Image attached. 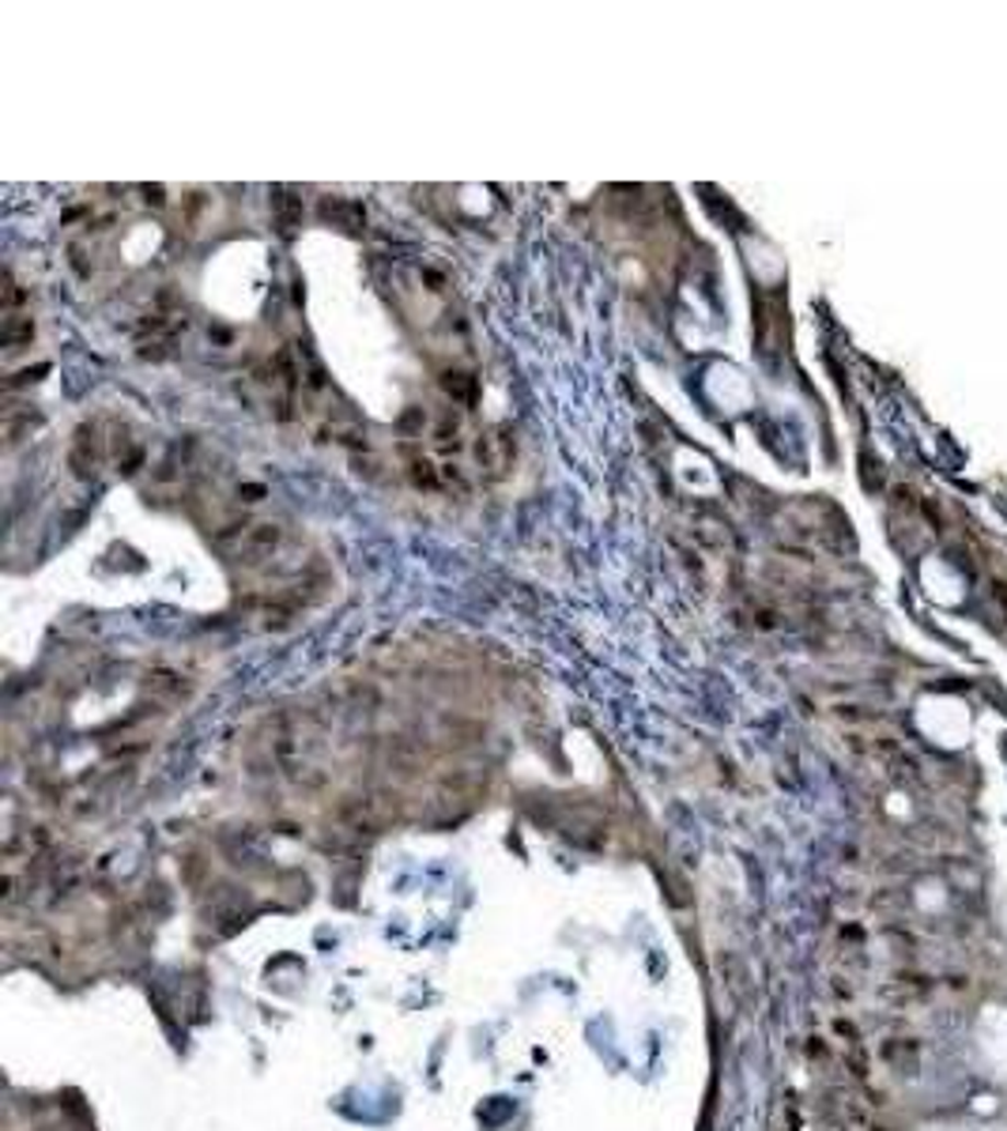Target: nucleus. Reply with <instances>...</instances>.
Listing matches in <instances>:
<instances>
[{
    "instance_id": "nucleus-3",
    "label": "nucleus",
    "mask_w": 1007,
    "mask_h": 1131,
    "mask_svg": "<svg viewBox=\"0 0 1007 1131\" xmlns=\"http://www.w3.org/2000/svg\"><path fill=\"white\" fill-rule=\"evenodd\" d=\"M445 389L456 393V396H464V400L472 396V381L464 378V373H445Z\"/></svg>"
},
{
    "instance_id": "nucleus-1",
    "label": "nucleus",
    "mask_w": 1007,
    "mask_h": 1131,
    "mask_svg": "<svg viewBox=\"0 0 1007 1131\" xmlns=\"http://www.w3.org/2000/svg\"><path fill=\"white\" fill-rule=\"evenodd\" d=\"M476 457H479V464H484L490 475H502L506 468L513 464V438H510V434H502V430H490V434L479 438Z\"/></svg>"
},
{
    "instance_id": "nucleus-2",
    "label": "nucleus",
    "mask_w": 1007,
    "mask_h": 1131,
    "mask_svg": "<svg viewBox=\"0 0 1007 1131\" xmlns=\"http://www.w3.org/2000/svg\"><path fill=\"white\" fill-rule=\"evenodd\" d=\"M31 321H20V318H8V328H4V339H8V347H15L20 339H31Z\"/></svg>"
},
{
    "instance_id": "nucleus-4",
    "label": "nucleus",
    "mask_w": 1007,
    "mask_h": 1131,
    "mask_svg": "<svg viewBox=\"0 0 1007 1131\" xmlns=\"http://www.w3.org/2000/svg\"><path fill=\"white\" fill-rule=\"evenodd\" d=\"M412 480H416V483H423V487H435V472H430V464H423V461H416V464H412Z\"/></svg>"
}]
</instances>
